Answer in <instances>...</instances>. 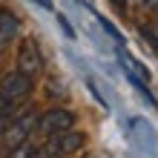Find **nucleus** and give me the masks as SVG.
Returning <instances> with one entry per match:
<instances>
[{
  "label": "nucleus",
  "mask_w": 158,
  "mask_h": 158,
  "mask_svg": "<svg viewBox=\"0 0 158 158\" xmlns=\"http://www.w3.org/2000/svg\"><path fill=\"white\" fill-rule=\"evenodd\" d=\"M9 158H40V147L23 141V144H17L15 150H9Z\"/></svg>",
  "instance_id": "obj_7"
},
{
  "label": "nucleus",
  "mask_w": 158,
  "mask_h": 158,
  "mask_svg": "<svg viewBox=\"0 0 158 158\" xmlns=\"http://www.w3.org/2000/svg\"><path fill=\"white\" fill-rule=\"evenodd\" d=\"M40 69H43V55L38 49V43L32 38L20 40V46H17V72L35 78V75H40Z\"/></svg>",
  "instance_id": "obj_4"
},
{
  "label": "nucleus",
  "mask_w": 158,
  "mask_h": 158,
  "mask_svg": "<svg viewBox=\"0 0 158 158\" xmlns=\"http://www.w3.org/2000/svg\"><path fill=\"white\" fill-rule=\"evenodd\" d=\"M35 129H38V109H23L6 124V129L0 132V141H3L6 150H15L17 144L29 141V135H35Z\"/></svg>",
  "instance_id": "obj_1"
},
{
  "label": "nucleus",
  "mask_w": 158,
  "mask_h": 158,
  "mask_svg": "<svg viewBox=\"0 0 158 158\" xmlns=\"http://www.w3.org/2000/svg\"><path fill=\"white\" fill-rule=\"evenodd\" d=\"M141 6L147 9V12H152V15H158V0H141Z\"/></svg>",
  "instance_id": "obj_9"
},
{
  "label": "nucleus",
  "mask_w": 158,
  "mask_h": 158,
  "mask_svg": "<svg viewBox=\"0 0 158 158\" xmlns=\"http://www.w3.org/2000/svg\"><path fill=\"white\" fill-rule=\"evenodd\" d=\"M32 95V78L23 75V72H6V75H0V98L9 101V104L20 106L26 104Z\"/></svg>",
  "instance_id": "obj_2"
},
{
  "label": "nucleus",
  "mask_w": 158,
  "mask_h": 158,
  "mask_svg": "<svg viewBox=\"0 0 158 158\" xmlns=\"http://www.w3.org/2000/svg\"><path fill=\"white\" fill-rule=\"evenodd\" d=\"M20 32V20L12 9H0V52H6Z\"/></svg>",
  "instance_id": "obj_6"
},
{
  "label": "nucleus",
  "mask_w": 158,
  "mask_h": 158,
  "mask_svg": "<svg viewBox=\"0 0 158 158\" xmlns=\"http://www.w3.org/2000/svg\"><path fill=\"white\" fill-rule=\"evenodd\" d=\"M35 3H40L43 9H49V12H52V0H35Z\"/></svg>",
  "instance_id": "obj_11"
},
{
  "label": "nucleus",
  "mask_w": 158,
  "mask_h": 158,
  "mask_svg": "<svg viewBox=\"0 0 158 158\" xmlns=\"http://www.w3.org/2000/svg\"><path fill=\"white\" fill-rule=\"evenodd\" d=\"M46 141H49L55 150H58L63 158H66V155H72V152H78L81 147H83V141H86V138H83V132H75V129H63V132L49 135Z\"/></svg>",
  "instance_id": "obj_5"
},
{
  "label": "nucleus",
  "mask_w": 158,
  "mask_h": 158,
  "mask_svg": "<svg viewBox=\"0 0 158 158\" xmlns=\"http://www.w3.org/2000/svg\"><path fill=\"white\" fill-rule=\"evenodd\" d=\"M58 20H60V26H63V32H66L69 38H75V29H72V26L66 23V17H63V15H58Z\"/></svg>",
  "instance_id": "obj_10"
},
{
  "label": "nucleus",
  "mask_w": 158,
  "mask_h": 158,
  "mask_svg": "<svg viewBox=\"0 0 158 158\" xmlns=\"http://www.w3.org/2000/svg\"><path fill=\"white\" fill-rule=\"evenodd\" d=\"M72 127H75V112H69L63 106H52L38 115V132L46 138L55 132H63V129H72Z\"/></svg>",
  "instance_id": "obj_3"
},
{
  "label": "nucleus",
  "mask_w": 158,
  "mask_h": 158,
  "mask_svg": "<svg viewBox=\"0 0 158 158\" xmlns=\"http://www.w3.org/2000/svg\"><path fill=\"white\" fill-rule=\"evenodd\" d=\"M46 95H49V98H66V92H63V86L58 81H52L49 86H46Z\"/></svg>",
  "instance_id": "obj_8"
}]
</instances>
